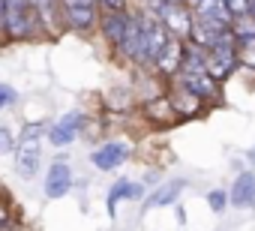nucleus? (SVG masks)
Returning <instances> with one entry per match:
<instances>
[{"mask_svg": "<svg viewBox=\"0 0 255 231\" xmlns=\"http://www.w3.org/2000/svg\"><path fill=\"white\" fill-rule=\"evenodd\" d=\"M45 135H48V141H51V144L66 147V144H72V141H75V135H78V132H75V129H69V126H63V123L57 120V123H54Z\"/></svg>", "mask_w": 255, "mask_h": 231, "instance_id": "obj_18", "label": "nucleus"}, {"mask_svg": "<svg viewBox=\"0 0 255 231\" xmlns=\"http://www.w3.org/2000/svg\"><path fill=\"white\" fill-rule=\"evenodd\" d=\"M228 204H234V207H240V210L255 204V174H252V171H243V174L234 177L231 192H228Z\"/></svg>", "mask_w": 255, "mask_h": 231, "instance_id": "obj_8", "label": "nucleus"}, {"mask_svg": "<svg viewBox=\"0 0 255 231\" xmlns=\"http://www.w3.org/2000/svg\"><path fill=\"white\" fill-rule=\"evenodd\" d=\"M225 9L231 18H240V15H249V0H222Z\"/></svg>", "mask_w": 255, "mask_h": 231, "instance_id": "obj_21", "label": "nucleus"}, {"mask_svg": "<svg viewBox=\"0 0 255 231\" xmlns=\"http://www.w3.org/2000/svg\"><path fill=\"white\" fill-rule=\"evenodd\" d=\"M120 198H141V186L138 183H129V180H117L108 192V213H114L117 201Z\"/></svg>", "mask_w": 255, "mask_h": 231, "instance_id": "obj_15", "label": "nucleus"}, {"mask_svg": "<svg viewBox=\"0 0 255 231\" xmlns=\"http://www.w3.org/2000/svg\"><path fill=\"white\" fill-rule=\"evenodd\" d=\"M147 114H150L153 120H171L174 117V108H171L168 99H156V102L147 105Z\"/></svg>", "mask_w": 255, "mask_h": 231, "instance_id": "obj_19", "label": "nucleus"}, {"mask_svg": "<svg viewBox=\"0 0 255 231\" xmlns=\"http://www.w3.org/2000/svg\"><path fill=\"white\" fill-rule=\"evenodd\" d=\"M246 156H249V162H255V147H252V150H249Z\"/></svg>", "mask_w": 255, "mask_h": 231, "instance_id": "obj_25", "label": "nucleus"}, {"mask_svg": "<svg viewBox=\"0 0 255 231\" xmlns=\"http://www.w3.org/2000/svg\"><path fill=\"white\" fill-rule=\"evenodd\" d=\"M168 102H171V108H177L180 114H195V111L201 108V99H195V96L186 93L183 87H174V96H171Z\"/></svg>", "mask_w": 255, "mask_h": 231, "instance_id": "obj_16", "label": "nucleus"}, {"mask_svg": "<svg viewBox=\"0 0 255 231\" xmlns=\"http://www.w3.org/2000/svg\"><path fill=\"white\" fill-rule=\"evenodd\" d=\"M207 204H210L213 213H225V210H228V192H225V189H213V192H207Z\"/></svg>", "mask_w": 255, "mask_h": 231, "instance_id": "obj_20", "label": "nucleus"}, {"mask_svg": "<svg viewBox=\"0 0 255 231\" xmlns=\"http://www.w3.org/2000/svg\"><path fill=\"white\" fill-rule=\"evenodd\" d=\"M177 87H183L195 99H216L219 93V84L207 72H177Z\"/></svg>", "mask_w": 255, "mask_h": 231, "instance_id": "obj_4", "label": "nucleus"}, {"mask_svg": "<svg viewBox=\"0 0 255 231\" xmlns=\"http://www.w3.org/2000/svg\"><path fill=\"white\" fill-rule=\"evenodd\" d=\"M252 18H255V15H252Z\"/></svg>", "mask_w": 255, "mask_h": 231, "instance_id": "obj_26", "label": "nucleus"}, {"mask_svg": "<svg viewBox=\"0 0 255 231\" xmlns=\"http://www.w3.org/2000/svg\"><path fill=\"white\" fill-rule=\"evenodd\" d=\"M237 69V51H234V36L228 30L225 39H219L207 54H204V72L213 81H225L231 72Z\"/></svg>", "mask_w": 255, "mask_h": 231, "instance_id": "obj_1", "label": "nucleus"}, {"mask_svg": "<svg viewBox=\"0 0 255 231\" xmlns=\"http://www.w3.org/2000/svg\"><path fill=\"white\" fill-rule=\"evenodd\" d=\"M183 45H186L183 39L168 36V42L162 45V51L156 57V69L165 72V75H177L180 72V63H183Z\"/></svg>", "mask_w": 255, "mask_h": 231, "instance_id": "obj_7", "label": "nucleus"}, {"mask_svg": "<svg viewBox=\"0 0 255 231\" xmlns=\"http://www.w3.org/2000/svg\"><path fill=\"white\" fill-rule=\"evenodd\" d=\"M129 153H132V147L126 141H108V144H102V147H96L90 153V162L99 171H111V168H117V165H123L129 159Z\"/></svg>", "mask_w": 255, "mask_h": 231, "instance_id": "obj_3", "label": "nucleus"}, {"mask_svg": "<svg viewBox=\"0 0 255 231\" xmlns=\"http://www.w3.org/2000/svg\"><path fill=\"white\" fill-rule=\"evenodd\" d=\"M228 36V27H222V24H213V21H204V18H198V15H192L189 18V42L192 45H198V48H204V51H210L219 39H225Z\"/></svg>", "mask_w": 255, "mask_h": 231, "instance_id": "obj_2", "label": "nucleus"}, {"mask_svg": "<svg viewBox=\"0 0 255 231\" xmlns=\"http://www.w3.org/2000/svg\"><path fill=\"white\" fill-rule=\"evenodd\" d=\"M192 15H198L204 21H213V24H222V27H231V15H228L222 0H195Z\"/></svg>", "mask_w": 255, "mask_h": 231, "instance_id": "obj_11", "label": "nucleus"}, {"mask_svg": "<svg viewBox=\"0 0 255 231\" xmlns=\"http://www.w3.org/2000/svg\"><path fill=\"white\" fill-rule=\"evenodd\" d=\"M126 21H129V15H126V12H111V15H105V18H102V33H105V39L120 45V39H123V33H126Z\"/></svg>", "mask_w": 255, "mask_h": 231, "instance_id": "obj_14", "label": "nucleus"}, {"mask_svg": "<svg viewBox=\"0 0 255 231\" xmlns=\"http://www.w3.org/2000/svg\"><path fill=\"white\" fill-rule=\"evenodd\" d=\"M63 15H66V24L75 27V30H87L96 21L93 6L90 3H81V0H63Z\"/></svg>", "mask_w": 255, "mask_h": 231, "instance_id": "obj_9", "label": "nucleus"}, {"mask_svg": "<svg viewBox=\"0 0 255 231\" xmlns=\"http://www.w3.org/2000/svg\"><path fill=\"white\" fill-rule=\"evenodd\" d=\"M15 150V141H12V135L6 132V129H0V156L3 153H12Z\"/></svg>", "mask_w": 255, "mask_h": 231, "instance_id": "obj_22", "label": "nucleus"}, {"mask_svg": "<svg viewBox=\"0 0 255 231\" xmlns=\"http://www.w3.org/2000/svg\"><path fill=\"white\" fill-rule=\"evenodd\" d=\"M3 27L12 39H27L33 33V9H6Z\"/></svg>", "mask_w": 255, "mask_h": 231, "instance_id": "obj_10", "label": "nucleus"}, {"mask_svg": "<svg viewBox=\"0 0 255 231\" xmlns=\"http://www.w3.org/2000/svg\"><path fill=\"white\" fill-rule=\"evenodd\" d=\"M183 189H186V180H171V183L159 186L153 195H147V204H144V207H168V204L177 201V195H180Z\"/></svg>", "mask_w": 255, "mask_h": 231, "instance_id": "obj_13", "label": "nucleus"}, {"mask_svg": "<svg viewBox=\"0 0 255 231\" xmlns=\"http://www.w3.org/2000/svg\"><path fill=\"white\" fill-rule=\"evenodd\" d=\"M39 168V138H21V144H15V171L30 180Z\"/></svg>", "mask_w": 255, "mask_h": 231, "instance_id": "obj_5", "label": "nucleus"}, {"mask_svg": "<svg viewBox=\"0 0 255 231\" xmlns=\"http://www.w3.org/2000/svg\"><path fill=\"white\" fill-rule=\"evenodd\" d=\"M102 3L111 9V12H123V6H126V0H102Z\"/></svg>", "mask_w": 255, "mask_h": 231, "instance_id": "obj_24", "label": "nucleus"}, {"mask_svg": "<svg viewBox=\"0 0 255 231\" xmlns=\"http://www.w3.org/2000/svg\"><path fill=\"white\" fill-rule=\"evenodd\" d=\"M69 189H72V171H69V165L63 159L51 162V168L45 174V195L48 198H63Z\"/></svg>", "mask_w": 255, "mask_h": 231, "instance_id": "obj_6", "label": "nucleus"}, {"mask_svg": "<svg viewBox=\"0 0 255 231\" xmlns=\"http://www.w3.org/2000/svg\"><path fill=\"white\" fill-rule=\"evenodd\" d=\"M120 48L126 57L138 60L141 57V15H129V21H126V33L120 39Z\"/></svg>", "mask_w": 255, "mask_h": 231, "instance_id": "obj_12", "label": "nucleus"}, {"mask_svg": "<svg viewBox=\"0 0 255 231\" xmlns=\"http://www.w3.org/2000/svg\"><path fill=\"white\" fill-rule=\"evenodd\" d=\"M234 51H237V63H243V66H252V69H255V36L234 39Z\"/></svg>", "mask_w": 255, "mask_h": 231, "instance_id": "obj_17", "label": "nucleus"}, {"mask_svg": "<svg viewBox=\"0 0 255 231\" xmlns=\"http://www.w3.org/2000/svg\"><path fill=\"white\" fill-rule=\"evenodd\" d=\"M12 102H15V90L6 87V84H0V111H3L6 105H12Z\"/></svg>", "mask_w": 255, "mask_h": 231, "instance_id": "obj_23", "label": "nucleus"}]
</instances>
